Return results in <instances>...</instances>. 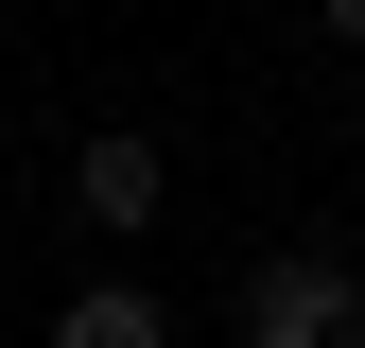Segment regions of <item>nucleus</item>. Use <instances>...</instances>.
Instances as JSON below:
<instances>
[{
	"label": "nucleus",
	"instance_id": "obj_2",
	"mask_svg": "<svg viewBox=\"0 0 365 348\" xmlns=\"http://www.w3.org/2000/svg\"><path fill=\"white\" fill-rule=\"evenodd\" d=\"M70 192H87V227H157L174 174H157V140H87V157H70Z\"/></svg>",
	"mask_w": 365,
	"mask_h": 348
},
{
	"label": "nucleus",
	"instance_id": "obj_3",
	"mask_svg": "<svg viewBox=\"0 0 365 348\" xmlns=\"http://www.w3.org/2000/svg\"><path fill=\"white\" fill-rule=\"evenodd\" d=\"M53 348H174V314H157L140 279H87L70 314H53Z\"/></svg>",
	"mask_w": 365,
	"mask_h": 348
},
{
	"label": "nucleus",
	"instance_id": "obj_1",
	"mask_svg": "<svg viewBox=\"0 0 365 348\" xmlns=\"http://www.w3.org/2000/svg\"><path fill=\"white\" fill-rule=\"evenodd\" d=\"M244 348H365V279L348 261H261L244 279Z\"/></svg>",
	"mask_w": 365,
	"mask_h": 348
}]
</instances>
